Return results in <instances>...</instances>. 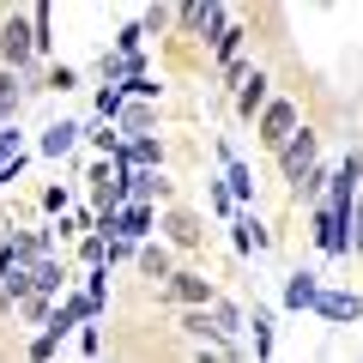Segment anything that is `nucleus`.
<instances>
[{
  "mask_svg": "<svg viewBox=\"0 0 363 363\" xmlns=\"http://www.w3.org/2000/svg\"><path fill=\"white\" fill-rule=\"evenodd\" d=\"M85 140H91V152H104V157H116V152H121V128H109V121H97V116H91Z\"/></svg>",
  "mask_w": 363,
  "mask_h": 363,
  "instance_id": "nucleus-25",
  "label": "nucleus"
},
{
  "mask_svg": "<svg viewBox=\"0 0 363 363\" xmlns=\"http://www.w3.org/2000/svg\"><path fill=\"white\" fill-rule=\"evenodd\" d=\"M339 182L363 188V145H351V152H345V164H339Z\"/></svg>",
  "mask_w": 363,
  "mask_h": 363,
  "instance_id": "nucleus-32",
  "label": "nucleus"
},
{
  "mask_svg": "<svg viewBox=\"0 0 363 363\" xmlns=\"http://www.w3.org/2000/svg\"><path fill=\"white\" fill-rule=\"evenodd\" d=\"M133 267L145 272V279H157V291L176 279V255H169L164 242H140V255H133Z\"/></svg>",
  "mask_w": 363,
  "mask_h": 363,
  "instance_id": "nucleus-13",
  "label": "nucleus"
},
{
  "mask_svg": "<svg viewBox=\"0 0 363 363\" xmlns=\"http://www.w3.org/2000/svg\"><path fill=\"white\" fill-rule=\"evenodd\" d=\"M116 164L121 169H164V140H157V133H145V140H121Z\"/></svg>",
  "mask_w": 363,
  "mask_h": 363,
  "instance_id": "nucleus-8",
  "label": "nucleus"
},
{
  "mask_svg": "<svg viewBox=\"0 0 363 363\" xmlns=\"http://www.w3.org/2000/svg\"><path fill=\"white\" fill-rule=\"evenodd\" d=\"M18 157H25V133H18V128H0V169L18 164Z\"/></svg>",
  "mask_w": 363,
  "mask_h": 363,
  "instance_id": "nucleus-29",
  "label": "nucleus"
},
{
  "mask_svg": "<svg viewBox=\"0 0 363 363\" xmlns=\"http://www.w3.org/2000/svg\"><path fill=\"white\" fill-rule=\"evenodd\" d=\"M116 128H121V140H145V133L157 128V109H152V104H128Z\"/></svg>",
  "mask_w": 363,
  "mask_h": 363,
  "instance_id": "nucleus-21",
  "label": "nucleus"
},
{
  "mask_svg": "<svg viewBox=\"0 0 363 363\" xmlns=\"http://www.w3.org/2000/svg\"><path fill=\"white\" fill-rule=\"evenodd\" d=\"M272 157H279V176L297 188V182L309 176L315 164H321V133H315V128H297V140H291L285 152H272Z\"/></svg>",
  "mask_w": 363,
  "mask_h": 363,
  "instance_id": "nucleus-4",
  "label": "nucleus"
},
{
  "mask_svg": "<svg viewBox=\"0 0 363 363\" xmlns=\"http://www.w3.org/2000/svg\"><path fill=\"white\" fill-rule=\"evenodd\" d=\"M267 85H272V79L255 67V73H248V85L236 91V116H242V121H260V116H267V104H272V97H267Z\"/></svg>",
  "mask_w": 363,
  "mask_h": 363,
  "instance_id": "nucleus-16",
  "label": "nucleus"
},
{
  "mask_svg": "<svg viewBox=\"0 0 363 363\" xmlns=\"http://www.w3.org/2000/svg\"><path fill=\"white\" fill-rule=\"evenodd\" d=\"M25 85H30V91H55V97H67V91L79 85V67H67V61H49L37 79H25Z\"/></svg>",
  "mask_w": 363,
  "mask_h": 363,
  "instance_id": "nucleus-18",
  "label": "nucleus"
},
{
  "mask_svg": "<svg viewBox=\"0 0 363 363\" xmlns=\"http://www.w3.org/2000/svg\"><path fill=\"white\" fill-rule=\"evenodd\" d=\"M164 230H169V242H176V248H194L200 236H206L194 212H169V218H164Z\"/></svg>",
  "mask_w": 363,
  "mask_h": 363,
  "instance_id": "nucleus-22",
  "label": "nucleus"
},
{
  "mask_svg": "<svg viewBox=\"0 0 363 363\" xmlns=\"http://www.w3.org/2000/svg\"><path fill=\"white\" fill-rule=\"evenodd\" d=\"M242 43H248V25H230L218 43H212V61H218V67H236V61H242Z\"/></svg>",
  "mask_w": 363,
  "mask_h": 363,
  "instance_id": "nucleus-23",
  "label": "nucleus"
},
{
  "mask_svg": "<svg viewBox=\"0 0 363 363\" xmlns=\"http://www.w3.org/2000/svg\"><path fill=\"white\" fill-rule=\"evenodd\" d=\"M140 25H145V37H157V30H169V25H176V13H169V6H152V13H145Z\"/></svg>",
  "mask_w": 363,
  "mask_h": 363,
  "instance_id": "nucleus-33",
  "label": "nucleus"
},
{
  "mask_svg": "<svg viewBox=\"0 0 363 363\" xmlns=\"http://www.w3.org/2000/svg\"><path fill=\"white\" fill-rule=\"evenodd\" d=\"M212 327H218V339L230 345V339L248 327V309H242V303H230V297H218V303H212Z\"/></svg>",
  "mask_w": 363,
  "mask_h": 363,
  "instance_id": "nucleus-19",
  "label": "nucleus"
},
{
  "mask_svg": "<svg viewBox=\"0 0 363 363\" xmlns=\"http://www.w3.org/2000/svg\"><path fill=\"white\" fill-rule=\"evenodd\" d=\"M30 85L25 73H13V67H0V128H18V109H25Z\"/></svg>",
  "mask_w": 363,
  "mask_h": 363,
  "instance_id": "nucleus-10",
  "label": "nucleus"
},
{
  "mask_svg": "<svg viewBox=\"0 0 363 363\" xmlns=\"http://www.w3.org/2000/svg\"><path fill=\"white\" fill-rule=\"evenodd\" d=\"M140 73H152L145 55H140V61H133V55H116V49L97 55V79H104V85H128V79H140Z\"/></svg>",
  "mask_w": 363,
  "mask_h": 363,
  "instance_id": "nucleus-12",
  "label": "nucleus"
},
{
  "mask_svg": "<svg viewBox=\"0 0 363 363\" xmlns=\"http://www.w3.org/2000/svg\"><path fill=\"white\" fill-rule=\"evenodd\" d=\"M43 212L49 218H67V188H43Z\"/></svg>",
  "mask_w": 363,
  "mask_h": 363,
  "instance_id": "nucleus-36",
  "label": "nucleus"
},
{
  "mask_svg": "<svg viewBox=\"0 0 363 363\" xmlns=\"http://www.w3.org/2000/svg\"><path fill=\"white\" fill-rule=\"evenodd\" d=\"M230 242H236V255H260V248L272 242V230L255 218V212H236L230 218Z\"/></svg>",
  "mask_w": 363,
  "mask_h": 363,
  "instance_id": "nucleus-15",
  "label": "nucleus"
},
{
  "mask_svg": "<svg viewBox=\"0 0 363 363\" xmlns=\"http://www.w3.org/2000/svg\"><path fill=\"white\" fill-rule=\"evenodd\" d=\"M224 188H230V200H236V206H255V169H248L242 164V157H236V164H224Z\"/></svg>",
  "mask_w": 363,
  "mask_h": 363,
  "instance_id": "nucleus-20",
  "label": "nucleus"
},
{
  "mask_svg": "<svg viewBox=\"0 0 363 363\" xmlns=\"http://www.w3.org/2000/svg\"><path fill=\"white\" fill-rule=\"evenodd\" d=\"M309 236H315V248H321V255H351V212H333L321 200V206L309 212Z\"/></svg>",
  "mask_w": 363,
  "mask_h": 363,
  "instance_id": "nucleus-2",
  "label": "nucleus"
},
{
  "mask_svg": "<svg viewBox=\"0 0 363 363\" xmlns=\"http://www.w3.org/2000/svg\"><path fill=\"white\" fill-rule=\"evenodd\" d=\"M206 206L218 212V218H236V200H230V188H224V182H206Z\"/></svg>",
  "mask_w": 363,
  "mask_h": 363,
  "instance_id": "nucleus-31",
  "label": "nucleus"
},
{
  "mask_svg": "<svg viewBox=\"0 0 363 363\" xmlns=\"http://www.w3.org/2000/svg\"><path fill=\"white\" fill-rule=\"evenodd\" d=\"M79 133H85L79 121H49V128L37 133V152H43V157H67V152L79 145Z\"/></svg>",
  "mask_w": 363,
  "mask_h": 363,
  "instance_id": "nucleus-17",
  "label": "nucleus"
},
{
  "mask_svg": "<svg viewBox=\"0 0 363 363\" xmlns=\"http://www.w3.org/2000/svg\"><path fill=\"white\" fill-rule=\"evenodd\" d=\"M109 49H116V55H133V61H140V49H145V25H121Z\"/></svg>",
  "mask_w": 363,
  "mask_h": 363,
  "instance_id": "nucleus-27",
  "label": "nucleus"
},
{
  "mask_svg": "<svg viewBox=\"0 0 363 363\" xmlns=\"http://www.w3.org/2000/svg\"><path fill=\"white\" fill-rule=\"evenodd\" d=\"M104 242H109V267H116V260H133V255H140V248L121 242V236H104Z\"/></svg>",
  "mask_w": 363,
  "mask_h": 363,
  "instance_id": "nucleus-38",
  "label": "nucleus"
},
{
  "mask_svg": "<svg viewBox=\"0 0 363 363\" xmlns=\"http://www.w3.org/2000/svg\"><path fill=\"white\" fill-rule=\"evenodd\" d=\"M351 255H363V194H357V206H351Z\"/></svg>",
  "mask_w": 363,
  "mask_h": 363,
  "instance_id": "nucleus-37",
  "label": "nucleus"
},
{
  "mask_svg": "<svg viewBox=\"0 0 363 363\" xmlns=\"http://www.w3.org/2000/svg\"><path fill=\"white\" fill-rule=\"evenodd\" d=\"M200 363H236L230 345H200Z\"/></svg>",
  "mask_w": 363,
  "mask_h": 363,
  "instance_id": "nucleus-39",
  "label": "nucleus"
},
{
  "mask_svg": "<svg viewBox=\"0 0 363 363\" xmlns=\"http://www.w3.org/2000/svg\"><path fill=\"white\" fill-rule=\"evenodd\" d=\"M315 315H321V321H363V297H357V291L327 285V291H321V303H315Z\"/></svg>",
  "mask_w": 363,
  "mask_h": 363,
  "instance_id": "nucleus-11",
  "label": "nucleus"
},
{
  "mask_svg": "<svg viewBox=\"0 0 363 363\" xmlns=\"http://www.w3.org/2000/svg\"><path fill=\"white\" fill-rule=\"evenodd\" d=\"M79 260H85V272L109 267V242H104V236H85V242H79Z\"/></svg>",
  "mask_w": 363,
  "mask_h": 363,
  "instance_id": "nucleus-28",
  "label": "nucleus"
},
{
  "mask_svg": "<svg viewBox=\"0 0 363 363\" xmlns=\"http://www.w3.org/2000/svg\"><path fill=\"white\" fill-rule=\"evenodd\" d=\"M321 272H309V267H297V272H285V309H315L321 303Z\"/></svg>",
  "mask_w": 363,
  "mask_h": 363,
  "instance_id": "nucleus-9",
  "label": "nucleus"
},
{
  "mask_svg": "<svg viewBox=\"0 0 363 363\" xmlns=\"http://www.w3.org/2000/svg\"><path fill=\"white\" fill-rule=\"evenodd\" d=\"M55 351H61V345H55V339H43V333H37V339H30V345H25V363H49Z\"/></svg>",
  "mask_w": 363,
  "mask_h": 363,
  "instance_id": "nucleus-34",
  "label": "nucleus"
},
{
  "mask_svg": "<svg viewBox=\"0 0 363 363\" xmlns=\"http://www.w3.org/2000/svg\"><path fill=\"white\" fill-rule=\"evenodd\" d=\"M30 61H37V30H30V13H6V18H0V67L30 73Z\"/></svg>",
  "mask_w": 363,
  "mask_h": 363,
  "instance_id": "nucleus-1",
  "label": "nucleus"
},
{
  "mask_svg": "<svg viewBox=\"0 0 363 363\" xmlns=\"http://www.w3.org/2000/svg\"><path fill=\"white\" fill-rule=\"evenodd\" d=\"M30 30H37V55L55 49V6L43 0V6H30Z\"/></svg>",
  "mask_w": 363,
  "mask_h": 363,
  "instance_id": "nucleus-26",
  "label": "nucleus"
},
{
  "mask_svg": "<svg viewBox=\"0 0 363 363\" xmlns=\"http://www.w3.org/2000/svg\"><path fill=\"white\" fill-rule=\"evenodd\" d=\"M79 351H85V357H97V351H104V333H97V321L79 327Z\"/></svg>",
  "mask_w": 363,
  "mask_h": 363,
  "instance_id": "nucleus-35",
  "label": "nucleus"
},
{
  "mask_svg": "<svg viewBox=\"0 0 363 363\" xmlns=\"http://www.w3.org/2000/svg\"><path fill=\"white\" fill-rule=\"evenodd\" d=\"M121 182H128V206H157V200H169L164 169H121Z\"/></svg>",
  "mask_w": 363,
  "mask_h": 363,
  "instance_id": "nucleus-7",
  "label": "nucleus"
},
{
  "mask_svg": "<svg viewBox=\"0 0 363 363\" xmlns=\"http://www.w3.org/2000/svg\"><path fill=\"white\" fill-rule=\"evenodd\" d=\"M176 25L188 30V37H200V43H218L236 18L224 13V6H200V0H194V6H176Z\"/></svg>",
  "mask_w": 363,
  "mask_h": 363,
  "instance_id": "nucleus-6",
  "label": "nucleus"
},
{
  "mask_svg": "<svg viewBox=\"0 0 363 363\" xmlns=\"http://www.w3.org/2000/svg\"><path fill=\"white\" fill-rule=\"evenodd\" d=\"M121 91H128V104H152V97H157V91H164V85H157L152 73H140V79H128V85H121Z\"/></svg>",
  "mask_w": 363,
  "mask_h": 363,
  "instance_id": "nucleus-30",
  "label": "nucleus"
},
{
  "mask_svg": "<svg viewBox=\"0 0 363 363\" xmlns=\"http://www.w3.org/2000/svg\"><path fill=\"white\" fill-rule=\"evenodd\" d=\"M121 109H128V91H121V85H97V121H109V128H116Z\"/></svg>",
  "mask_w": 363,
  "mask_h": 363,
  "instance_id": "nucleus-24",
  "label": "nucleus"
},
{
  "mask_svg": "<svg viewBox=\"0 0 363 363\" xmlns=\"http://www.w3.org/2000/svg\"><path fill=\"white\" fill-rule=\"evenodd\" d=\"M297 128H303V116H297V104H291V97H272L267 116L255 121V133H260V145H267V152H285V145L297 140Z\"/></svg>",
  "mask_w": 363,
  "mask_h": 363,
  "instance_id": "nucleus-3",
  "label": "nucleus"
},
{
  "mask_svg": "<svg viewBox=\"0 0 363 363\" xmlns=\"http://www.w3.org/2000/svg\"><path fill=\"white\" fill-rule=\"evenodd\" d=\"M30 291H37V297H49V303L67 297V267H61V255H49V260H37V267H30Z\"/></svg>",
  "mask_w": 363,
  "mask_h": 363,
  "instance_id": "nucleus-14",
  "label": "nucleus"
},
{
  "mask_svg": "<svg viewBox=\"0 0 363 363\" xmlns=\"http://www.w3.org/2000/svg\"><path fill=\"white\" fill-rule=\"evenodd\" d=\"M164 303H182V309H212L218 303V291H212V279L206 272H188V267H176V279H169L164 291H157Z\"/></svg>",
  "mask_w": 363,
  "mask_h": 363,
  "instance_id": "nucleus-5",
  "label": "nucleus"
}]
</instances>
